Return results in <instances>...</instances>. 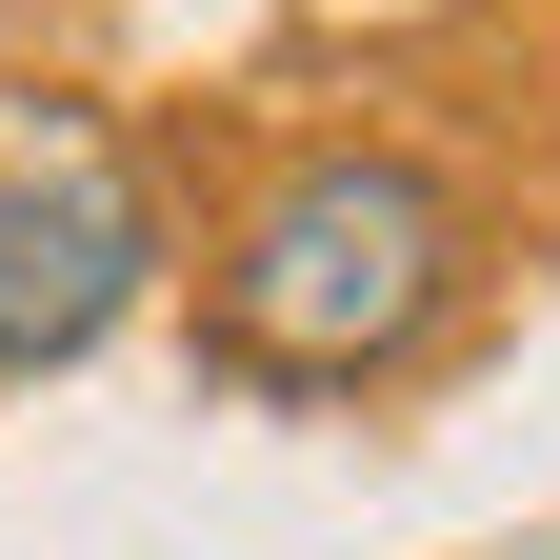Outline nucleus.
I'll use <instances>...</instances> for the list:
<instances>
[{
	"label": "nucleus",
	"instance_id": "nucleus-1",
	"mask_svg": "<svg viewBox=\"0 0 560 560\" xmlns=\"http://www.w3.org/2000/svg\"><path fill=\"white\" fill-rule=\"evenodd\" d=\"M460 301H480V200L381 120L280 140L200 241V361L241 400H381L460 340Z\"/></svg>",
	"mask_w": 560,
	"mask_h": 560
},
{
	"label": "nucleus",
	"instance_id": "nucleus-2",
	"mask_svg": "<svg viewBox=\"0 0 560 560\" xmlns=\"http://www.w3.org/2000/svg\"><path fill=\"white\" fill-rule=\"evenodd\" d=\"M140 280H161L140 161H21V180H0V381L101 361V340L140 320Z\"/></svg>",
	"mask_w": 560,
	"mask_h": 560
}]
</instances>
